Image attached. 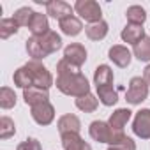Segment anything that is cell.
<instances>
[{"instance_id":"9","label":"cell","mask_w":150,"mask_h":150,"mask_svg":"<svg viewBox=\"0 0 150 150\" xmlns=\"http://www.w3.org/2000/svg\"><path fill=\"white\" fill-rule=\"evenodd\" d=\"M74 7H71V4L64 2V0H51V2H46V14L62 21L69 16H72Z\"/></svg>"},{"instance_id":"31","label":"cell","mask_w":150,"mask_h":150,"mask_svg":"<svg viewBox=\"0 0 150 150\" xmlns=\"http://www.w3.org/2000/svg\"><path fill=\"white\" fill-rule=\"evenodd\" d=\"M16 150H42V146H41V143H39L35 138H28V139L21 141V143L16 146Z\"/></svg>"},{"instance_id":"14","label":"cell","mask_w":150,"mask_h":150,"mask_svg":"<svg viewBox=\"0 0 150 150\" xmlns=\"http://www.w3.org/2000/svg\"><path fill=\"white\" fill-rule=\"evenodd\" d=\"M57 127H58V132L60 136L62 134H67V132H80L81 129V122L76 115L72 113H67V115H62L57 122Z\"/></svg>"},{"instance_id":"12","label":"cell","mask_w":150,"mask_h":150,"mask_svg":"<svg viewBox=\"0 0 150 150\" xmlns=\"http://www.w3.org/2000/svg\"><path fill=\"white\" fill-rule=\"evenodd\" d=\"M62 146H64V150H92L90 143H87L80 136V132L62 134Z\"/></svg>"},{"instance_id":"3","label":"cell","mask_w":150,"mask_h":150,"mask_svg":"<svg viewBox=\"0 0 150 150\" xmlns=\"http://www.w3.org/2000/svg\"><path fill=\"white\" fill-rule=\"evenodd\" d=\"M74 11H76V14H80V18L85 20L88 25L103 21V11H101V6L96 0H78V2L74 4Z\"/></svg>"},{"instance_id":"34","label":"cell","mask_w":150,"mask_h":150,"mask_svg":"<svg viewBox=\"0 0 150 150\" xmlns=\"http://www.w3.org/2000/svg\"><path fill=\"white\" fill-rule=\"evenodd\" d=\"M108 150H120V148H117V146H110Z\"/></svg>"},{"instance_id":"6","label":"cell","mask_w":150,"mask_h":150,"mask_svg":"<svg viewBox=\"0 0 150 150\" xmlns=\"http://www.w3.org/2000/svg\"><path fill=\"white\" fill-rule=\"evenodd\" d=\"M132 132L141 139H150V110L143 108L134 115Z\"/></svg>"},{"instance_id":"23","label":"cell","mask_w":150,"mask_h":150,"mask_svg":"<svg viewBox=\"0 0 150 150\" xmlns=\"http://www.w3.org/2000/svg\"><path fill=\"white\" fill-rule=\"evenodd\" d=\"M125 18H127V23H131V25H141L143 27V23L146 21V11L141 6H131L125 11Z\"/></svg>"},{"instance_id":"11","label":"cell","mask_w":150,"mask_h":150,"mask_svg":"<svg viewBox=\"0 0 150 150\" xmlns=\"http://www.w3.org/2000/svg\"><path fill=\"white\" fill-rule=\"evenodd\" d=\"M113 80H115L113 69H111L110 65L101 64V65L96 67V71H94V85H96V88L111 87V85H113Z\"/></svg>"},{"instance_id":"32","label":"cell","mask_w":150,"mask_h":150,"mask_svg":"<svg viewBox=\"0 0 150 150\" xmlns=\"http://www.w3.org/2000/svg\"><path fill=\"white\" fill-rule=\"evenodd\" d=\"M117 148H120V150H136V143L129 138V136H124L117 145H115Z\"/></svg>"},{"instance_id":"30","label":"cell","mask_w":150,"mask_h":150,"mask_svg":"<svg viewBox=\"0 0 150 150\" xmlns=\"http://www.w3.org/2000/svg\"><path fill=\"white\" fill-rule=\"evenodd\" d=\"M34 11L30 9V7H20L14 14H13V20L18 23V27H28L30 25V21H32V18H34Z\"/></svg>"},{"instance_id":"28","label":"cell","mask_w":150,"mask_h":150,"mask_svg":"<svg viewBox=\"0 0 150 150\" xmlns=\"http://www.w3.org/2000/svg\"><path fill=\"white\" fill-rule=\"evenodd\" d=\"M16 134V124L13 118H9L7 115H4L0 118V139H9L11 136Z\"/></svg>"},{"instance_id":"1","label":"cell","mask_w":150,"mask_h":150,"mask_svg":"<svg viewBox=\"0 0 150 150\" xmlns=\"http://www.w3.org/2000/svg\"><path fill=\"white\" fill-rule=\"evenodd\" d=\"M57 88L71 97H83L90 94V83L85 78V74L80 71V67L72 65L65 58L57 62Z\"/></svg>"},{"instance_id":"5","label":"cell","mask_w":150,"mask_h":150,"mask_svg":"<svg viewBox=\"0 0 150 150\" xmlns=\"http://www.w3.org/2000/svg\"><path fill=\"white\" fill-rule=\"evenodd\" d=\"M30 72H32V80H34V87H39V88H46L50 90V87L53 85V76L51 72L37 60H30L28 64H25Z\"/></svg>"},{"instance_id":"33","label":"cell","mask_w":150,"mask_h":150,"mask_svg":"<svg viewBox=\"0 0 150 150\" xmlns=\"http://www.w3.org/2000/svg\"><path fill=\"white\" fill-rule=\"evenodd\" d=\"M143 80H145V81L148 83V87H150V64L143 69Z\"/></svg>"},{"instance_id":"20","label":"cell","mask_w":150,"mask_h":150,"mask_svg":"<svg viewBox=\"0 0 150 150\" xmlns=\"http://www.w3.org/2000/svg\"><path fill=\"white\" fill-rule=\"evenodd\" d=\"M13 81H14L16 87H20V88H23V90L34 87L32 72H30V69H28L27 65H23V67H20V69L14 71V74H13Z\"/></svg>"},{"instance_id":"2","label":"cell","mask_w":150,"mask_h":150,"mask_svg":"<svg viewBox=\"0 0 150 150\" xmlns=\"http://www.w3.org/2000/svg\"><path fill=\"white\" fill-rule=\"evenodd\" d=\"M88 134L94 141L97 143H108L110 146H115L125 134L124 131H115L110 127L108 122H103V120H94L90 125H88Z\"/></svg>"},{"instance_id":"13","label":"cell","mask_w":150,"mask_h":150,"mask_svg":"<svg viewBox=\"0 0 150 150\" xmlns=\"http://www.w3.org/2000/svg\"><path fill=\"white\" fill-rule=\"evenodd\" d=\"M50 99V92L46 88H39V87H30V88H25L23 90V101L25 104H28L30 108L32 106H37L41 103H46Z\"/></svg>"},{"instance_id":"27","label":"cell","mask_w":150,"mask_h":150,"mask_svg":"<svg viewBox=\"0 0 150 150\" xmlns=\"http://www.w3.org/2000/svg\"><path fill=\"white\" fill-rule=\"evenodd\" d=\"M18 30H20V27H18V23L13 18H2L0 20V39L6 41L11 35H14Z\"/></svg>"},{"instance_id":"18","label":"cell","mask_w":150,"mask_h":150,"mask_svg":"<svg viewBox=\"0 0 150 150\" xmlns=\"http://www.w3.org/2000/svg\"><path fill=\"white\" fill-rule=\"evenodd\" d=\"M37 39H39L42 50L46 51V55H51V53H55L62 48V37L55 30H50L48 34H44L42 37H37Z\"/></svg>"},{"instance_id":"15","label":"cell","mask_w":150,"mask_h":150,"mask_svg":"<svg viewBox=\"0 0 150 150\" xmlns=\"http://www.w3.org/2000/svg\"><path fill=\"white\" fill-rule=\"evenodd\" d=\"M120 37H122V41H124V42L136 46L139 41H143V39H145V28H143L141 25H131V23H127V25L124 27V30H122Z\"/></svg>"},{"instance_id":"22","label":"cell","mask_w":150,"mask_h":150,"mask_svg":"<svg viewBox=\"0 0 150 150\" xmlns=\"http://www.w3.org/2000/svg\"><path fill=\"white\" fill-rule=\"evenodd\" d=\"M25 50H27L28 57H30L32 60H37V62H41L42 58L48 57L46 51L42 50V46H41V42H39L37 37H28L27 42H25Z\"/></svg>"},{"instance_id":"26","label":"cell","mask_w":150,"mask_h":150,"mask_svg":"<svg viewBox=\"0 0 150 150\" xmlns=\"http://www.w3.org/2000/svg\"><path fill=\"white\" fill-rule=\"evenodd\" d=\"M132 55L139 60V62H150V37L145 35L143 41H139L134 48H132Z\"/></svg>"},{"instance_id":"21","label":"cell","mask_w":150,"mask_h":150,"mask_svg":"<svg viewBox=\"0 0 150 150\" xmlns=\"http://www.w3.org/2000/svg\"><path fill=\"white\" fill-rule=\"evenodd\" d=\"M108 30H110V27L106 21H97V23L85 27V34L90 41H103L108 35Z\"/></svg>"},{"instance_id":"7","label":"cell","mask_w":150,"mask_h":150,"mask_svg":"<svg viewBox=\"0 0 150 150\" xmlns=\"http://www.w3.org/2000/svg\"><path fill=\"white\" fill-rule=\"evenodd\" d=\"M30 115H32L35 124L50 125L55 120V108H53V104L50 101H46V103H41L37 106H32L30 108Z\"/></svg>"},{"instance_id":"17","label":"cell","mask_w":150,"mask_h":150,"mask_svg":"<svg viewBox=\"0 0 150 150\" xmlns=\"http://www.w3.org/2000/svg\"><path fill=\"white\" fill-rule=\"evenodd\" d=\"M58 28L62 30V34H65V35H69V37H76L78 34H81L83 23H81V20H80L78 16L72 14V16H69V18L58 21Z\"/></svg>"},{"instance_id":"24","label":"cell","mask_w":150,"mask_h":150,"mask_svg":"<svg viewBox=\"0 0 150 150\" xmlns=\"http://www.w3.org/2000/svg\"><path fill=\"white\" fill-rule=\"evenodd\" d=\"M74 104H76L78 110H81L85 113H94L97 110V106H99V99L96 96H92V94H87L83 97H78L74 101Z\"/></svg>"},{"instance_id":"25","label":"cell","mask_w":150,"mask_h":150,"mask_svg":"<svg viewBox=\"0 0 150 150\" xmlns=\"http://www.w3.org/2000/svg\"><path fill=\"white\" fill-rule=\"evenodd\" d=\"M97 99L104 106H113L118 101V94L113 88V85L111 87H101V88H97Z\"/></svg>"},{"instance_id":"29","label":"cell","mask_w":150,"mask_h":150,"mask_svg":"<svg viewBox=\"0 0 150 150\" xmlns=\"http://www.w3.org/2000/svg\"><path fill=\"white\" fill-rule=\"evenodd\" d=\"M0 106L4 110H11L16 106V94L13 88H9V87L0 88Z\"/></svg>"},{"instance_id":"8","label":"cell","mask_w":150,"mask_h":150,"mask_svg":"<svg viewBox=\"0 0 150 150\" xmlns=\"http://www.w3.org/2000/svg\"><path fill=\"white\" fill-rule=\"evenodd\" d=\"M64 58L67 62H71L72 65L76 67H81L85 62H87V50L83 44L80 42H71L69 46L64 48Z\"/></svg>"},{"instance_id":"4","label":"cell","mask_w":150,"mask_h":150,"mask_svg":"<svg viewBox=\"0 0 150 150\" xmlns=\"http://www.w3.org/2000/svg\"><path fill=\"white\" fill-rule=\"evenodd\" d=\"M146 97H148V83L141 76H134L129 81V87L125 92V101L129 104L136 106V104H141Z\"/></svg>"},{"instance_id":"19","label":"cell","mask_w":150,"mask_h":150,"mask_svg":"<svg viewBox=\"0 0 150 150\" xmlns=\"http://www.w3.org/2000/svg\"><path fill=\"white\" fill-rule=\"evenodd\" d=\"M131 117H132V111H131V110H127V108H118V110H115V111L111 113L108 124H110V127L115 129V131H124V127L127 125V122L131 120Z\"/></svg>"},{"instance_id":"10","label":"cell","mask_w":150,"mask_h":150,"mask_svg":"<svg viewBox=\"0 0 150 150\" xmlns=\"http://www.w3.org/2000/svg\"><path fill=\"white\" fill-rule=\"evenodd\" d=\"M108 58H110L117 67L125 69V67H129V64H131V60H132V53H131L125 46H122V44H115V46L110 48V51H108Z\"/></svg>"},{"instance_id":"16","label":"cell","mask_w":150,"mask_h":150,"mask_svg":"<svg viewBox=\"0 0 150 150\" xmlns=\"http://www.w3.org/2000/svg\"><path fill=\"white\" fill-rule=\"evenodd\" d=\"M28 30L32 34V37H42L44 34L50 32V21H48V16L42 14V13H35L30 25H28Z\"/></svg>"}]
</instances>
